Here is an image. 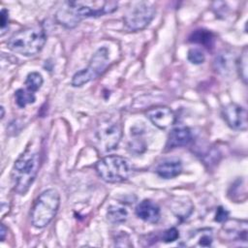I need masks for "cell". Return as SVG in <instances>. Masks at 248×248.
Listing matches in <instances>:
<instances>
[{"mask_svg": "<svg viewBox=\"0 0 248 248\" xmlns=\"http://www.w3.org/2000/svg\"><path fill=\"white\" fill-rule=\"evenodd\" d=\"M0 26H1V36L4 35V32L9 24V12L6 9H2L0 13Z\"/></svg>", "mask_w": 248, "mask_h": 248, "instance_id": "cell-23", "label": "cell"}, {"mask_svg": "<svg viewBox=\"0 0 248 248\" xmlns=\"http://www.w3.org/2000/svg\"><path fill=\"white\" fill-rule=\"evenodd\" d=\"M189 42L200 44V45L209 48V47H212V46L214 45V36L208 30L198 29V30H195L189 36Z\"/></svg>", "mask_w": 248, "mask_h": 248, "instance_id": "cell-15", "label": "cell"}, {"mask_svg": "<svg viewBox=\"0 0 248 248\" xmlns=\"http://www.w3.org/2000/svg\"><path fill=\"white\" fill-rule=\"evenodd\" d=\"M155 14L156 8L152 3L146 1L133 2L124 15V25L129 31H140L149 25Z\"/></svg>", "mask_w": 248, "mask_h": 248, "instance_id": "cell-7", "label": "cell"}, {"mask_svg": "<svg viewBox=\"0 0 248 248\" xmlns=\"http://www.w3.org/2000/svg\"><path fill=\"white\" fill-rule=\"evenodd\" d=\"M187 58H188V60H189L192 64H195V65L202 64V63H203L204 60H205V56H204L202 50L200 49V48H197V47L191 48V49L188 51Z\"/></svg>", "mask_w": 248, "mask_h": 248, "instance_id": "cell-21", "label": "cell"}, {"mask_svg": "<svg viewBox=\"0 0 248 248\" xmlns=\"http://www.w3.org/2000/svg\"><path fill=\"white\" fill-rule=\"evenodd\" d=\"M193 139L191 130L186 126H179L173 128L168 137L166 148L173 149L189 144Z\"/></svg>", "mask_w": 248, "mask_h": 248, "instance_id": "cell-11", "label": "cell"}, {"mask_svg": "<svg viewBox=\"0 0 248 248\" xmlns=\"http://www.w3.org/2000/svg\"><path fill=\"white\" fill-rule=\"evenodd\" d=\"M145 114L151 123L161 130H167L171 127L176 119L174 111L164 106L153 107L149 108Z\"/></svg>", "mask_w": 248, "mask_h": 248, "instance_id": "cell-10", "label": "cell"}, {"mask_svg": "<svg viewBox=\"0 0 248 248\" xmlns=\"http://www.w3.org/2000/svg\"><path fill=\"white\" fill-rule=\"evenodd\" d=\"M122 137V126L116 118L108 117L102 119L94 132V140L97 148L108 152L115 149Z\"/></svg>", "mask_w": 248, "mask_h": 248, "instance_id": "cell-6", "label": "cell"}, {"mask_svg": "<svg viewBox=\"0 0 248 248\" xmlns=\"http://www.w3.org/2000/svg\"><path fill=\"white\" fill-rule=\"evenodd\" d=\"M15 100L19 108H25L27 105L35 103L36 96L34 92L27 88H19L15 92Z\"/></svg>", "mask_w": 248, "mask_h": 248, "instance_id": "cell-17", "label": "cell"}, {"mask_svg": "<svg viewBox=\"0 0 248 248\" xmlns=\"http://www.w3.org/2000/svg\"><path fill=\"white\" fill-rule=\"evenodd\" d=\"M43 82H44V78L40 73L31 72L27 75L24 83L28 90L35 93L41 88V86L43 85Z\"/></svg>", "mask_w": 248, "mask_h": 248, "instance_id": "cell-18", "label": "cell"}, {"mask_svg": "<svg viewBox=\"0 0 248 248\" xmlns=\"http://www.w3.org/2000/svg\"><path fill=\"white\" fill-rule=\"evenodd\" d=\"M229 218V211L227 209H225L222 206H219L216 210V214H215V221L219 222V223H223L226 222Z\"/></svg>", "mask_w": 248, "mask_h": 248, "instance_id": "cell-24", "label": "cell"}, {"mask_svg": "<svg viewBox=\"0 0 248 248\" xmlns=\"http://www.w3.org/2000/svg\"><path fill=\"white\" fill-rule=\"evenodd\" d=\"M60 205V195L55 189L42 192L31 208V223L35 228L46 227L55 217Z\"/></svg>", "mask_w": 248, "mask_h": 248, "instance_id": "cell-4", "label": "cell"}, {"mask_svg": "<svg viewBox=\"0 0 248 248\" xmlns=\"http://www.w3.org/2000/svg\"><path fill=\"white\" fill-rule=\"evenodd\" d=\"M247 54H248L247 47H244L240 56L236 60V68L238 71V75L245 84L247 83V61H248Z\"/></svg>", "mask_w": 248, "mask_h": 248, "instance_id": "cell-19", "label": "cell"}, {"mask_svg": "<svg viewBox=\"0 0 248 248\" xmlns=\"http://www.w3.org/2000/svg\"><path fill=\"white\" fill-rule=\"evenodd\" d=\"M6 232H7V229H6L5 225L1 224V230H0V239H1V241H4V239L6 237Z\"/></svg>", "mask_w": 248, "mask_h": 248, "instance_id": "cell-25", "label": "cell"}, {"mask_svg": "<svg viewBox=\"0 0 248 248\" xmlns=\"http://www.w3.org/2000/svg\"><path fill=\"white\" fill-rule=\"evenodd\" d=\"M178 237H179L178 230L176 228H170V229H168L167 231L164 232L162 239L164 240V242L169 243V242L175 241Z\"/></svg>", "mask_w": 248, "mask_h": 248, "instance_id": "cell-22", "label": "cell"}, {"mask_svg": "<svg viewBox=\"0 0 248 248\" xmlns=\"http://www.w3.org/2000/svg\"><path fill=\"white\" fill-rule=\"evenodd\" d=\"M40 168V155L31 148H27L16 160L11 178L15 191L19 195H25L33 184Z\"/></svg>", "mask_w": 248, "mask_h": 248, "instance_id": "cell-2", "label": "cell"}, {"mask_svg": "<svg viewBox=\"0 0 248 248\" xmlns=\"http://www.w3.org/2000/svg\"><path fill=\"white\" fill-rule=\"evenodd\" d=\"M117 5L114 1H66L57 10L55 19L66 28H74L84 18L113 13Z\"/></svg>", "mask_w": 248, "mask_h": 248, "instance_id": "cell-1", "label": "cell"}, {"mask_svg": "<svg viewBox=\"0 0 248 248\" xmlns=\"http://www.w3.org/2000/svg\"><path fill=\"white\" fill-rule=\"evenodd\" d=\"M1 111H2V114H1V118L4 117V108L1 107Z\"/></svg>", "mask_w": 248, "mask_h": 248, "instance_id": "cell-26", "label": "cell"}, {"mask_svg": "<svg viewBox=\"0 0 248 248\" xmlns=\"http://www.w3.org/2000/svg\"><path fill=\"white\" fill-rule=\"evenodd\" d=\"M98 175L106 182L120 183L126 181L132 171L129 161L118 155H108L95 165Z\"/></svg>", "mask_w": 248, "mask_h": 248, "instance_id": "cell-5", "label": "cell"}, {"mask_svg": "<svg viewBox=\"0 0 248 248\" xmlns=\"http://www.w3.org/2000/svg\"><path fill=\"white\" fill-rule=\"evenodd\" d=\"M222 116L228 126L233 130H247V110L244 107L231 103L225 106L222 109Z\"/></svg>", "mask_w": 248, "mask_h": 248, "instance_id": "cell-9", "label": "cell"}, {"mask_svg": "<svg viewBox=\"0 0 248 248\" xmlns=\"http://www.w3.org/2000/svg\"><path fill=\"white\" fill-rule=\"evenodd\" d=\"M128 212L124 207L117 206V205H111L108 207L107 211V219L115 225L122 224L127 220Z\"/></svg>", "mask_w": 248, "mask_h": 248, "instance_id": "cell-16", "label": "cell"}, {"mask_svg": "<svg viewBox=\"0 0 248 248\" xmlns=\"http://www.w3.org/2000/svg\"><path fill=\"white\" fill-rule=\"evenodd\" d=\"M136 215L148 223H157L161 217V210L157 203L150 200L141 201L135 209Z\"/></svg>", "mask_w": 248, "mask_h": 248, "instance_id": "cell-12", "label": "cell"}, {"mask_svg": "<svg viewBox=\"0 0 248 248\" xmlns=\"http://www.w3.org/2000/svg\"><path fill=\"white\" fill-rule=\"evenodd\" d=\"M194 238L198 240V244L201 246H210L213 241L211 230L208 229L196 232V233L194 234Z\"/></svg>", "mask_w": 248, "mask_h": 248, "instance_id": "cell-20", "label": "cell"}, {"mask_svg": "<svg viewBox=\"0 0 248 248\" xmlns=\"http://www.w3.org/2000/svg\"><path fill=\"white\" fill-rule=\"evenodd\" d=\"M109 63L108 50L107 47H100L90 59L88 66L77 72L71 80L74 87H80L85 83L100 77L108 68Z\"/></svg>", "mask_w": 248, "mask_h": 248, "instance_id": "cell-8", "label": "cell"}, {"mask_svg": "<svg viewBox=\"0 0 248 248\" xmlns=\"http://www.w3.org/2000/svg\"><path fill=\"white\" fill-rule=\"evenodd\" d=\"M156 173L165 179H170L179 175L182 171V163L176 158H168L158 164L155 169Z\"/></svg>", "mask_w": 248, "mask_h": 248, "instance_id": "cell-13", "label": "cell"}, {"mask_svg": "<svg viewBox=\"0 0 248 248\" xmlns=\"http://www.w3.org/2000/svg\"><path fill=\"white\" fill-rule=\"evenodd\" d=\"M223 230L232 239H247V222L246 221H226Z\"/></svg>", "mask_w": 248, "mask_h": 248, "instance_id": "cell-14", "label": "cell"}, {"mask_svg": "<svg viewBox=\"0 0 248 248\" xmlns=\"http://www.w3.org/2000/svg\"><path fill=\"white\" fill-rule=\"evenodd\" d=\"M46 42V33L42 25L25 27L15 33L7 42L9 49L13 52L33 56L39 53Z\"/></svg>", "mask_w": 248, "mask_h": 248, "instance_id": "cell-3", "label": "cell"}]
</instances>
